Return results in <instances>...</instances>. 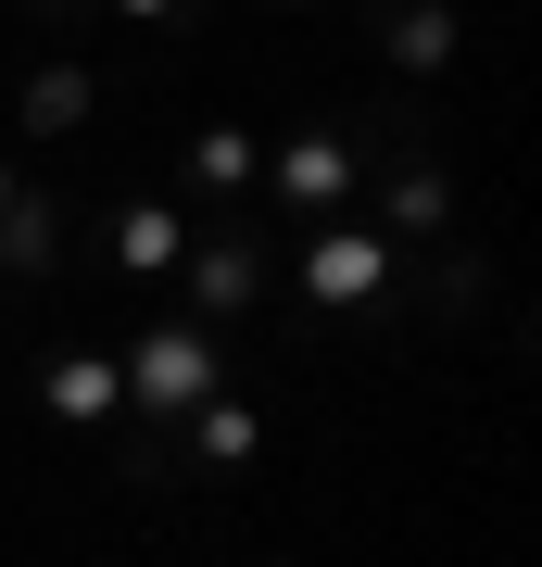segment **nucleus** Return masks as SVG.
Listing matches in <instances>:
<instances>
[{
  "mask_svg": "<svg viewBox=\"0 0 542 567\" xmlns=\"http://www.w3.org/2000/svg\"><path fill=\"white\" fill-rule=\"evenodd\" d=\"M114 379H126V404H140V416H190V404H215V391H227V365H215L202 328H140V353H126Z\"/></svg>",
  "mask_w": 542,
  "mask_h": 567,
  "instance_id": "1",
  "label": "nucleus"
},
{
  "mask_svg": "<svg viewBox=\"0 0 542 567\" xmlns=\"http://www.w3.org/2000/svg\"><path fill=\"white\" fill-rule=\"evenodd\" d=\"M391 278H403V265H391L379 227H328V240L303 252V290H316V303H379Z\"/></svg>",
  "mask_w": 542,
  "mask_h": 567,
  "instance_id": "2",
  "label": "nucleus"
},
{
  "mask_svg": "<svg viewBox=\"0 0 542 567\" xmlns=\"http://www.w3.org/2000/svg\"><path fill=\"white\" fill-rule=\"evenodd\" d=\"M354 189H366V152L354 140H303L278 164V203H303V215H354Z\"/></svg>",
  "mask_w": 542,
  "mask_h": 567,
  "instance_id": "3",
  "label": "nucleus"
},
{
  "mask_svg": "<svg viewBox=\"0 0 542 567\" xmlns=\"http://www.w3.org/2000/svg\"><path fill=\"white\" fill-rule=\"evenodd\" d=\"M190 303H202V316H253V303H265V252L241 240V227H227V240L202 252V278H190Z\"/></svg>",
  "mask_w": 542,
  "mask_h": 567,
  "instance_id": "4",
  "label": "nucleus"
},
{
  "mask_svg": "<svg viewBox=\"0 0 542 567\" xmlns=\"http://www.w3.org/2000/svg\"><path fill=\"white\" fill-rule=\"evenodd\" d=\"M89 89H101V76H89V63H76V51H63V63H51V76H39V89H25V140H63V126H89Z\"/></svg>",
  "mask_w": 542,
  "mask_h": 567,
  "instance_id": "5",
  "label": "nucleus"
},
{
  "mask_svg": "<svg viewBox=\"0 0 542 567\" xmlns=\"http://www.w3.org/2000/svg\"><path fill=\"white\" fill-rule=\"evenodd\" d=\"M114 404H126V379H114L101 353H63V365H51V416H114Z\"/></svg>",
  "mask_w": 542,
  "mask_h": 567,
  "instance_id": "6",
  "label": "nucleus"
},
{
  "mask_svg": "<svg viewBox=\"0 0 542 567\" xmlns=\"http://www.w3.org/2000/svg\"><path fill=\"white\" fill-rule=\"evenodd\" d=\"M177 203H126V227H114V252H126V278H152V265H177Z\"/></svg>",
  "mask_w": 542,
  "mask_h": 567,
  "instance_id": "7",
  "label": "nucleus"
},
{
  "mask_svg": "<svg viewBox=\"0 0 542 567\" xmlns=\"http://www.w3.org/2000/svg\"><path fill=\"white\" fill-rule=\"evenodd\" d=\"M190 177H202V189H253V177H265V140H241V126H215V140L190 152Z\"/></svg>",
  "mask_w": 542,
  "mask_h": 567,
  "instance_id": "8",
  "label": "nucleus"
},
{
  "mask_svg": "<svg viewBox=\"0 0 542 567\" xmlns=\"http://www.w3.org/2000/svg\"><path fill=\"white\" fill-rule=\"evenodd\" d=\"M454 215V177H442V164H403V177H391V227H442Z\"/></svg>",
  "mask_w": 542,
  "mask_h": 567,
  "instance_id": "9",
  "label": "nucleus"
},
{
  "mask_svg": "<svg viewBox=\"0 0 542 567\" xmlns=\"http://www.w3.org/2000/svg\"><path fill=\"white\" fill-rule=\"evenodd\" d=\"M241 454H265V416L253 404H202V466H241Z\"/></svg>",
  "mask_w": 542,
  "mask_h": 567,
  "instance_id": "10",
  "label": "nucleus"
},
{
  "mask_svg": "<svg viewBox=\"0 0 542 567\" xmlns=\"http://www.w3.org/2000/svg\"><path fill=\"white\" fill-rule=\"evenodd\" d=\"M101 13H140V25H152V13H177V0H101Z\"/></svg>",
  "mask_w": 542,
  "mask_h": 567,
  "instance_id": "11",
  "label": "nucleus"
}]
</instances>
